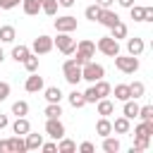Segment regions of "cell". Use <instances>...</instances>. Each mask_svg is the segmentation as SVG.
<instances>
[{
    "label": "cell",
    "mask_w": 153,
    "mask_h": 153,
    "mask_svg": "<svg viewBox=\"0 0 153 153\" xmlns=\"http://www.w3.org/2000/svg\"><path fill=\"white\" fill-rule=\"evenodd\" d=\"M62 74H65L67 84H72V86H76V84L81 81V67H79L74 60H67V62L62 65Z\"/></svg>",
    "instance_id": "cell-4"
},
{
    "label": "cell",
    "mask_w": 153,
    "mask_h": 153,
    "mask_svg": "<svg viewBox=\"0 0 153 153\" xmlns=\"http://www.w3.org/2000/svg\"><path fill=\"white\" fill-rule=\"evenodd\" d=\"M103 151H105V153H117V151H120V141L112 139L110 134L103 136Z\"/></svg>",
    "instance_id": "cell-23"
},
{
    "label": "cell",
    "mask_w": 153,
    "mask_h": 153,
    "mask_svg": "<svg viewBox=\"0 0 153 153\" xmlns=\"http://www.w3.org/2000/svg\"><path fill=\"white\" fill-rule=\"evenodd\" d=\"M148 146H151V139H146V136H136V139H134V146H131V153L146 151Z\"/></svg>",
    "instance_id": "cell-31"
},
{
    "label": "cell",
    "mask_w": 153,
    "mask_h": 153,
    "mask_svg": "<svg viewBox=\"0 0 153 153\" xmlns=\"http://www.w3.org/2000/svg\"><path fill=\"white\" fill-rule=\"evenodd\" d=\"M110 36L115 38V41H120V38H127V24H122V22H117V24H112L110 26Z\"/></svg>",
    "instance_id": "cell-24"
},
{
    "label": "cell",
    "mask_w": 153,
    "mask_h": 153,
    "mask_svg": "<svg viewBox=\"0 0 153 153\" xmlns=\"http://www.w3.org/2000/svg\"><path fill=\"white\" fill-rule=\"evenodd\" d=\"M129 12H131V19H134V22H143V7H141V5H131Z\"/></svg>",
    "instance_id": "cell-39"
},
{
    "label": "cell",
    "mask_w": 153,
    "mask_h": 153,
    "mask_svg": "<svg viewBox=\"0 0 153 153\" xmlns=\"http://www.w3.org/2000/svg\"><path fill=\"white\" fill-rule=\"evenodd\" d=\"M143 48H146V45H143L141 38H129V41H127V53L134 55V57H139V55L143 53Z\"/></svg>",
    "instance_id": "cell-14"
},
{
    "label": "cell",
    "mask_w": 153,
    "mask_h": 153,
    "mask_svg": "<svg viewBox=\"0 0 153 153\" xmlns=\"http://www.w3.org/2000/svg\"><path fill=\"white\" fill-rule=\"evenodd\" d=\"M53 45H57V50L65 53V55H72L76 50V41L69 33H62V31H57V38H53Z\"/></svg>",
    "instance_id": "cell-3"
},
{
    "label": "cell",
    "mask_w": 153,
    "mask_h": 153,
    "mask_svg": "<svg viewBox=\"0 0 153 153\" xmlns=\"http://www.w3.org/2000/svg\"><path fill=\"white\" fill-rule=\"evenodd\" d=\"M22 10H24V14L33 17L41 12V0H22Z\"/></svg>",
    "instance_id": "cell-16"
},
{
    "label": "cell",
    "mask_w": 153,
    "mask_h": 153,
    "mask_svg": "<svg viewBox=\"0 0 153 153\" xmlns=\"http://www.w3.org/2000/svg\"><path fill=\"white\" fill-rule=\"evenodd\" d=\"M7 96H10V84L7 81H0V103L7 100Z\"/></svg>",
    "instance_id": "cell-41"
},
{
    "label": "cell",
    "mask_w": 153,
    "mask_h": 153,
    "mask_svg": "<svg viewBox=\"0 0 153 153\" xmlns=\"http://www.w3.org/2000/svg\"><path fill=\"white\" fill-rule=\"evenodd\" d=\"M55 29L62 31V33H72V31H76V17H72V14L57 17V19H55Z\"/></svg>",
    "instance_id": "cell-7"
},
{
    "label": "cell",
    "mask_w": 153,
    "mask_h": 153,
    "mask_svg": "<svg viewBox=\"0 0 153 153\" xmlns=\"http://www.w3.org/2000/svg\"><path fill=\"white\" fill-rule=\"evenodd\" d=\"M74 2H76V0H57V5H60V7H72Z\"/></svg>",
    "instance_id": "cell-48"
},
{
    "label": "cell",
    "mask_w": 153,
    "mask_h": 153,
    "mask_svg": "<svg viewBox=\"0 0 153 153\" xmlns=\"http://www.w3.org/2000/svg\"><path fill=\"white\" fill-rule=\"evenodd\" d=\"M0 153H10V143H7V139H0Z\"/></svg>",
    "instance_id": "cell-46"
},
{
    "label": "cell",
    "mask_w": 153,
    "mask_h": 153,
    "mask_svg": "<svg viewBox=\"0 0 153 153\" xmlns=\"http://www.w3.org/2000/svg\"><path fill=\"white\" fill-rule=\"evenodd\" d=\"M117 2H120V5H122V7H127V10H129V7H131V5H134V0H117Z\"/></svg>",
    "instance_id": "cell-51"
},
{
    "label": "cell",
    "mask_w": 153,
    "mask_h": 153,
    "mask_svg": "<svg viewBox=\"0 0 153 153\" xmlns=\"http://www.w3.org/2000/svg\"><path fill=\"white\" fill-rule=\"evenodd\" d=\"M134 134H136V136H146V139H151V136H153V122H143V120H141V124H136Z\"/></svg>",
    "instance_id": "cell-21"
},
{
    "label": "cell",
    "mask_w": 153,
    "mask_h": 153,
    "mask_svg": "<svg viewBox=\"0 0 153 153\" xmlns=\"http://www.w3.org/2000/svg\"><path fill=\"white\" fill-rule=\"evenodd\" d=\"M10 124V120H7V115H0V129H5Z\"/></svg>",
    "instance_id": "cell-50"
},
{
    "label": "cell",
    "mask_w": 153,
    "mask_h": 153,
    "mask_svg": "<svg viewBox=\"0 0 153 153\" xmlns=\"http://www.w3.org/2000/svg\"><path fill=\"white\" fill-rule=\"evenodd\" d=\"M115 98L122 100V103L129 100V98H131V93H129V84H117V86H115Z\"/></svg>",
    "instance_id": "cell-25"
},
{
    "label": "cell",
    "mask_w": 153,
    "mask_h": 153,
    "mask_svg": "<svg viewBox=\"0 0 153 153\" xmlns=\"http://www.w3.org/2000/svg\"><path fill=\"white\" fill-rule=\"evenodd\" d=\"M57 151L60 153H72V151H76V143L72 141V139H60V143H57Z\"/></svg>",
    "instance_id": "cell-32"
},
{
    "label": "cell",
    "mask_w": 153,
    "mask_h": 153,
    "mask_svg": "<svg viewBox=\"0 0 153 153\" xmlns=\"http://www.w3.org/2000/svg\"><path fill=\"white\" fill-rule=\"evenodd\" d=\"M22 62H24L26 72H36V69H38V55H36V53H29V55H26Z\"/></svg>",
    "instance_id": "cell-28"
},
{
    "label": "cell",
    "mask_w": 153,
    "mask_h": 153,
    "mask_svg": "<svg viewBox=\"0 0 153 153\" xmlns=\"http://www.w3.org/2000/svg\"><path fill=\"white\" fill-rule=\"evenodd\" d=\"M76 53H81V55H84L86 60H91V57L96 55V43H93V41H86V38H84V41H79V45H76Z\"/></svg>",
    "instance_id": "cell-12"
},
{
    "label": "cell",
    "mask_w": 153,
    "mask_h": 153,
    "mask_svg": "<svg viewBox=\"0 0 153 153\" xmlns=\"http://www.w3.org/2000/svg\"><path fill=\"white\" fill-rule=\"evenodd\" d=\"M96 48H98L103 55H108V57H115V55L120 53V43H117L112 36H103V38H98Z\"/></svg>",
    "instance_id": "cell-5"
},
{
    "label": "cell",
    "mask_w": 153,
    "mask_h": 153,
    "mask_svg": "<svg viewBox=\"0 0 153 153\" xmlns=\"http://www.w3.org/2000/svg\"><path fill=\"white\" fill-rule=\"evenodd\" d=\"M96 134H100V136L112 134V122H110L108 117H100V120L96 122Z\"/></svg>",
    "instance_id": "cell-19"
},
{
    "label": "cell",
    "mask_w": 153,
    "mask_h": 153,
    "mask_svg": "<svg viewBox=\"0 0 153 153\" xmlns=\"http://www.w3.org/2000/svg\"><path fill=\"white\" fill-rule=\"evenodd\" d=\"M22 0H0V10H12V7H17Z\"/></svg>",
    "instance_id": "cell-42"
},
{
    "label": "cell",
    "mask_w": 153,
    "mask_h": 153,
    "mask_svg": "<svg viewBox=\"0 0 153 153\" xmlns=\"http://www.w3.org/2000/svg\"><path fill=\"white\" fill-rule=\"evenodd\" d=\"M105 76V67L103 65H98V62H86V65H81V79H86L88 84H96L98 79H103Z\"/></svg>",
    "instance_id": "cell-1"
},
{
    "label": "cell",
    "mask_w": 153,
    "mask_h": 153,
    "mask_svg": "<svg viewBox=\"0 0 153 153\" xmlns=\"http://www.w3.org/2000/svg\"><path fill=\"white\" fill-rule=\"evenodd\" d=\"M100 5H88L86 10H84V17L88 19V22H98V14H100Z\"/></svg>",
    "instance_id": "cell-30"
},
{
    "label": "cell",
    "mask_w": 153,
    "mask_h": 153,
    "mask_svg": "<svg viewBox=\"0 0 153 153\" xmlns=\"http://www.w3.org/2000/svg\"><path fill=\"white\" fill-rule=\"evenodd\" d=\"M45 100H48V103H60V100H62V91H60L57 86H48V88H45Z\"/></svg>",
    "instance_id": "cell-26"
},
{
    "label": "cell",
    "mask_w": 153,
    "mask_h": 153,
    "mask_svg": "<svg viewBox=\"0 0 153 153\" xmlns=\"http://www.w3.org/2000/svg\"><path fill=\"white\" fill-rule=\"evenodd\" d=\"M41 12H45L48 17H53L57 12V0H41Z\"/></svg>",
    "instance_id": "cell-33"
},
{
    "label": "cell",
    "mask_w": 153,
    "mask_h": 153,
    "mask_svg": "<svg viewBox=\"0 0 153 153\" xmlns=\"http://www.w3.org/2000/svg\"><path fill=\"white\" fill-rule=\"evenodd\" d=\"M69 105H72V108H84V105H86V100H84V93H79V91H72V93H69Z\"/></svg>",
    "instance_id": "cell-35"
},
{
    "label": "cell",
    "mask_w": 153,
    "mask_h": 153,
    "mask_svg": "<svg viewBox=\"0 0 153 153\" xmlns=\"http://www.w3.org/2000/svg\"><path fill=\"white\" fill-rule=\"evenodd\" d=\"M79 151H81V153H93V151H96V146H93L91 141H84V143L79 146Z\"/></svg>",
    "instance_id": "cell-43"
},
{
    "label": "cell",
    "mask_w": 153,
    "mask_h": 153,
    "mask_svg": "<svg viewBox=\"0 0 153 153\" xmlns=\"http://www.w3.org/2000/svg\"><path fill=\"white\" fill-rule=\"evenodd\" d=\"M139 117H141L143 122H153V105H143V108H139Z\"/></svg>",
    "instance_id": "cell-38"
},
{
    "label": "cell",
    "mask_w": 153,
    "mask_h": 153,
    "mask_svg": "<svg viewBox=\"0 0 153 153\" xmlns=\"http://www.w3.org/2000/svg\"><path fill=\"white\" fill-rule=\"evenodd\" d=\"M115 67L122 72V74H134L136 69H139V57H134V55H115Z\"/></svg>",
    "instance_id": "cell-2"
},
{
    "label": "cell",
    "mask_w": 153,
    "mask_h": 153,
    "mask_svg": "<svg viewBox=\"0 0 153 153\" xmlns=\"http://www.w3.org/2000/svg\"><path fill=\"white\" fill-rule=\"evenodd\" d=\"M7 143H10V153H24L26 151V141L22 136H12V139H7Z\"/></svg>",
    "instance_id": "cell-20"
},
{
    "label": "cell",
    "mask_w": 153,
    "mask_h": 153,
    "mask_svg": "<svg viewBox=\"0 0 153 153\" xmlns=\"http://www.w3.org/2000/svg\"><path fill=\"white\" fill-rule=\"evenodd\" d=\"M96 103H98V115H100V117H108V115L115 112V103H112V100L100 98V100H96Z\"/></svg>",
    "instance_id": "cell-15"
},
{
    "label": "cell",
    "mask_w": 153,
    "mask_h": 153,
    "mask_svg": "<svg viewBox=\"0 0 153 153\" xmlns=\"http://www.w3.org/2000/svg\"><path fill=\"white\" fill-rule=\"evenodd\" d=\"M2 60H5V53H2V48H0V62H2Z\"/></svg>",
    "instance_id": "cell-52"
},
{
    "label": "cell",
    "mask_w": 153,
    "mask_h": 153,
    "mask_svg": "<svg viewBox=\"0 0 153 153\" xmlns=\"http://www.w3.org/2000/svg\"><path fill=\"white\" fill-rule=\"evenodd\" d=\"M26 151H33V148H41V143H43V134H26Z\"/></svg>",
    "instance_id": "cell-22"
},
{
    "label": "cell",
    "mask_w": 153,
    "mask_h": 153,
    "mask_svg": "<svg viewBox=\"0 0 153 153\" xmlns=\"http://www.w3.org/2000/svg\"><path fill=\"white\" fill-rule=\"evenodd\" d=\"M139 103H136V98H129V100H124V108H122V112H124V117L127 120H134V117H139Z\"/></svg>",
    "instance_id": "cell-13"
},
{
    "label": "cell",
    "mask_w": 153,
    "mask_h": 153,
    "mask_svg": "<svg viewBox=\"0 0 153 153\" xmlns=\"http://www.w3.org/2000/svg\"><path fill=\"white\" fill-rule=\"evenodd\" d=\"M45 134H48L50 139H55V141H60V139L65 136V124L60 122V117H48V122H45Z\"/></svg>",
    "instance_id": "cell-6"
},
{
    "label": "cell",
    "mask_w": 153,
    "mask_h": 153,
    "mask_svg": "<svg viewBox=\"0 0 153 153\" xmlns=\"http://www.w3.org/2000/svg\"><path fill=\"white\" fill-rule=\"evenodd\" d=\"M143 22H153V7H143Z\"/></svg>",
    "instance_id": "cell-45"
},
{
    "label": "cell",
    "mask_w": 153,
    "mask_h": 153,
    "mask_svg": "<svg viewBox=\"0 0 153 153\" xmlns=\"http://www.w3.org/2000/svg\"><path fill=\"white\" fill-rule=\"evenodd\" d=\"M24 88H26L29 93H38V91L43 88V76H38L36 72H31V76H26V84H24Z\"/></svg>",
    "instance_id": "cell-10"
},
{
    "label": "cell",
    "mask_w": 153,
    "mask_h": 153,
    "mask_svg": "<svg viewBox=\"0 0 153 153\" xmlns=\"http://www.w3.org/2000/svg\"><path fill=\"white\" fill-rule=\"evenodd\" d=\"M129 127H131V124H129V120H127L124 115L112 122V131H115V134H129Z\"/></svg>",
    "instance_id": "cell-18"
},
{
    "label": "cell",
    "mask_w": 153,
    "mask_h": 153,
    "mask_svg": "<svg viewBox=\"0 0 153 153\" xmlns=\"http://www.w3.org/2000/svg\"><path fill=\"white\" fill-rule=\"evenodd\" d=\"M98 22L103 24V26H112V24H117L120 22V17H117V12H112L110 7H105V10H100V14H98Z\"/></svg>",
    "instance_id": "cell-9"
},
{
    "label": "cell",
    "mask_w": 153,
    "mask_h": 153,
    "mask_svg": "<svg viewBox=\"0 0 153 153\" xmlns=\"http://www.w3.org/2000/svg\"><path fill=\"white\" fill-rule=\"evenodd\" d=\"M31 50L36 53V55H45V53H50L53 50V38L50 36H38V38H33V45H31Z\"/></svg>",
    "instance_id": "cell-8"
},
{
    "label": "cell",
    "mask_w": 153,
    "mask_h": 153,
    "mask_svg": "<svg viewBox=\"0 0 153 153\" xmlns=\"http://www.w3.org/2000/svg\"><path fill=\"white\" fill-rule=\"evenodd\" d=\"M112 2H115V0H96V5H100L103 10H105V7H110Z\"/></svg>",
    "instance_id": "cell-49"
},
{
    "label": "cell",
    "mask_w": 153,
    "mask_h": 153,
    "mask_svg": "<svg viewBox=\"0 0 153 153\" xmlns=\"http://www.w3.org/2000/svg\"><path fill=\"white\" fill-rule=\"evenodd\" d=\"M29 53H31V48H26V45H14V48H12V57H14L17 62H22Z\"/></svg>",
    "instance_id": "cell-34"
},
{
    "label": "cell",
    "mask_w": 153,
    "mask_h": 153,
    "mask_svg": "<svg viewBox=\"0 0 153 153\" xmlns=\"http://www.w3.org/2000/svg\"><path fill=\"white\" fill-rule=\"evenodd\" d=\"M93 88H96V93H98V100H100V98H108L110 91H112V86H110L105 79H98V81L93 84Z\"/></svg>",
    "instance_id": "cell-17"
},
{
    "label": "cell",
    "mask_w": 153,
    "mask_h": 153,
    "mask_svg": "<svg viewBox=\"0 0 153 153\" xmlns=\"http://www.w3.org/2000/svg\"><path fill=\"white\" fill-rule=\"evenodd\" d=\"M12 131H14L17 136H26V134L31 131V124H29V120H26V117H17V120L12 122Z\"/></svg>",
    "instance_id": "cell-11"
},
{
    "label": "cell",
    "mask_w": 153,
    "mask_h": 153,
    "mask_svg": "<svg viewBox=\"0 0 153 153\" xmlns=\"http://www.w3.org/2000/svg\"><path fill=\"white\" fill-rule=\"evenodd\" d=\"M60 115H62L60 103H48V108H45V117H60Z\"/></svg>",
    "instance_id": "cell-37"
},
{
    "label": "cell",
    "mask_w": 153,
    "mask_h": 153,
    "mask_svg": "<svg viewBox=\"0 0 153 153\" xmlns=\"http://www.w3.org/2000/svg\"><path fill=\"white\" fill-rule=\"evenodd\" d=\"M129 93H131V98H141L146 93V86L141 81H134V84H129Z\"/></svg>",
    "instance_id": "cell-36"
},
{
    "label": "cell",
    "mask_w": 153,
    "mask_h": 153,
    "mask_svg": "<svg viewBox=\"0 0 153 153\" xmlns=\"http://www.w3.org/2000/svg\"><path fill=\"white\" fill-rule=\"evenodd\" d=\"M74 62H76V65H79V67H81V65H86V62H88V60H86V57H84V55H81V53H76V57H74Z\"/></svg>",
    "instance_id": "cell-47"
},
{
    "label": "cell",
    "mask_w": 153,
    "mask_h": 153,
    "mask_svg": "<svg viewBox=\"0 0 153 153\" xmlns=\"http://www.w3.org/2000/svg\"><path fill=\"white\" fill-rule=\"evenodd\" d=\"M41 148H43L45 153H55V151H57V143H53V141H48V143H41Z\"/></svg>",
    "instance_id": "cell-44"
},
{
    "label": "cell",
    "mask_w": 153,
    "mask_h": 153,
    "mask_svg": "<svg viewBox=\"0 0 153 153\" xmlns=\"http://www.w3.org/2000/svg\"><path fill=\"white\" fill-rule=\"evenodd\" d=\"M84 100H86V103H96V100H98V93H96L93 84H91V86H88V88L84 91Z\"/></svg>",
    "instance_id": "cell-40"
},
{
    "label": "cell",
    "mask_w": 153,
    "mask_h": 153,
    "mask_svg": "<svg viewBox=\"0 0 153 153\" xmlns=\"http://www.w3.org/2000/svg\"><path fill=\"white\" fill-rule=\"evenodd\" d=\"M14 38H17L14 26H0V41H2V43H12Z\"/></svg>",
    "instance_id": "cell-27"
},
{
    "label": "cell",
    "mask_w": 153,
    "mask_h": 153,
    "mask_svg": "<svg viewBox=\"0 0 153 153\" xmlns=\"http://www.w3.org/2000/svg\"><path fill=\"white\" fill-rule=\"evenodd\" d=\"M26 112H29V103H26V100H17V103H12V115H17V117H26Z\"/></svg>",
    "instance_id": "cell-29"
}]
</instances>
